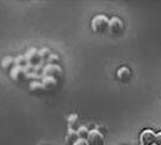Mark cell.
Returning <instances> with one entry per match:
<instances>
[{
    "label": "cell",
    "mask_w": 161,
    "mask_h": 145,
    "mask_svg": "<svg viewBox=\"0 0 161 145\" xmlns=\"http://www.w3.org/2000/svg\"><path fill=\"white\" fill-rule=\"evenodd\" d=\"M91 28L96 34H105L109 32V18L104 15H98L91 21Z\"/></svg>",
    "instance_id": "cell-1"
},
{
    "label": "cell",
    "mask_w": 161,
    "mask_h": 145,
    "mask_svg": "<svg viewBox=\"0 0 161 145\" xmlns=\"http://www.w3.org/2000/svg\"><path fill=\"white\" fill-rule=\"evenodd\" d=\"M62 75H63V72L59 65L46 64L42 72V78H52L57 81L62 78Z\"/></svg>",
    "instance_id": "cell-2"
},
{
    "label": "cell",
    "mask_w": 161,
    "mask_h": 145,
    "mask_svg": "<svg viewBox=\"0 0 161 145\" xmlns=\"http://www.w3.org/2000/svg\"><path fill=\"white\" fill-rule=\"evenodd\" d=\"M89 145H104L105 139L104 136L98 131V129H91L87 139H86Z\"/></svg>",
    "instance_id": "cell-3"
},
{
    "label": "cell",
    "mask_w": 161,
    "mask_h": 145,
    "mask_svg": "<svg viewBox=\"0 0 161 145\" xmlns=\"http://www.w3.org/2000/svg\"><path fill=\"white\" fill-rule=\"evenodd\" d=\"M124 32V22L119 17H113L109 19V33L112 35H120Z\"/></svg>",
    "instance_id": "cell-4"
},
{
    "label": "cell",
    "mask_w": 161,
    "mask_h": 145,
    "mask_svg": "<svg viewBox=\"0 0 161 145\" xmlns=\"http://www.w3.org/2000/svg\"><path fill=\"white\" fill-rule=\"evenodd\" d=\"M24 56H25V59H27V63L33 65V67H36V65H39L42 63L41 57H40V55H39V50H36V48H31V50H28Z\"/></svg>",
    "instance_id": "cell-5"
},
{
    "label": "cell",
    "mask_w": 161,
    "mask_h": 145,
    "mask_svg": "<svg viewBox=\"0 0 161 145\" xmlns=\"http://www.w3.org/2000/svg\"><path fill=\"white\" fill-rule=\"evenodd\" d=\"M10 78L15 82H22V81L28 80V74L25 72V69L22 67H15L11 72H10Z\"/></svg>",
    "instance_id": "cell-6"
},
{
    "label": "cell",
    "mask_w": 161,
    "mask_h": 145,
    "mask_svg": "<svg viewBox=\"0 0 161 145\" xmlns=\"http://www.w3.org/2000/svg\"><path fill=\"white\" fill-rule=\"evenodd\" d=\"M155 138H156V133L152 131V129H145L141 133V145H153L155 144Z\"/></svg>",
    "instance_id": "cell-7"
},
{
    "label": "cell",
    "mask_w": 161,
    "mask_h": 145,
    "mask_svg": "<svg viewBox=\"0 0 161 145\" xmlns=\"http://www.w3.org/2000/svg\"><path fill=\"white\" fill-rule=\"evenodd\" d=\"M116 78H118V80L120 81V82L127 83L131 80V78H132V72L127 67H121L116 72Z\"/></svg>",
    "instance_id": "cell-8"
},
{
    "label": "cell",
    "mask_w": 161,
    "mask_h": 145,
    "mask_svg": "<svg viewBox=\"0 0 161 145\" xmlns=\"http://www.w3.org/2000/svg\"><path fill=\"white\" fill-rule=\"evenodd\" d=\"M29 89H31V92L34 93V94H42V93L47 92L41 81H31Z\"/></svg>",
    "instance_id": "cell-9"
},
{
    "label": "cell",
    "mask_w": 161,
    "mask_h": 145,
    "mask_svg": "<svg viewBox=\"0 0 161 145\" xmlns=\"http://www.w3.org/2000/svg\"><path fill=\"white\" fill-rule=\"evenodd\" d=\"M79 140V136L78 132L75 129H69L67 136H65V144L67 145H74Z\"/></svg>",
    "instance_id": "cell-10"
},
{
    "label": "cell",
    "mask_w": 161,
    "mask_h": 145,
    "mask_svg": "<svg viewBox=\"0 0 161 145\" xmlns=\"http://www.w3.org/2000/svg\"><path fill=\"white\" fill-rule=\"evenodd\" d=\"M15 67H16V62H15V58H12V57H10V56L5 57V58L1 61V68L5 69V70L11 72Z\"/></svg>",
    "instance_id": "cell-11"
},
{
    "label": "cell",
    "mask_w": 161,
    "mask_h": 145,
    "mask_svg": "<svg viewBox=\"0 0 161 145\" xmlns=\"http://www.w3.org/2000/svg\"><path fill=\"white\" fill-rule=\"evenodd\" d=\"M42 85L45 86L46 91H51V89H56L57 85H58V81L52 79V78H42Z\"/></svg>",
    "instance_id": "cell-12"
},
{
    "label": "cell",
    "mask_w": 161,
    "mask_h": 145,
    "mask_svg": "<svg viewBox=\"0 0 161 145\" xmlns=\"http://www.w3.org/2000/svg\"><path fill=\"white\" fill-rule=\"evenodd\" d=\"M79 116L73 114V115H69L68 116V126H69V129H76L79 128Z\"/></svg>",
    "instance_id": "cell-13"
},
{
    "label": "cell",
    "mask_w": 161,
    "mask_h": 145,
    "mask_svg": "<svg viewBox=\"0 0 161 145\" xmlns=\"http://www.w3.org/2000/svg\"><path fill=\"white\" fill-rule=\"evenodd\" d=\"M78 132V136H79V139H87L90 134V129L86 127V126H79V128L76 129Z\"/></svg>",
    "instance_id": "cell-14"
},
{
    "label": "cell",
    "mask_w": 161,
    "mask_h": 145,
    "mask_svg": "<svg viewBox=\"0 0 161 145\" xmlns=\"http://www.w3.org/2000/svg\"><path fill=\"white\" fill-rule=\"evenodd\" d=\"M39 55H40V57H41V61L47 63L48 58H50V56H51L52 53H51V51H50L48 48L45 47V48H41V50H39Z\"/></svg>",
    "instance_id": "cell-15"
},
{
    "label": "cell",
    "mask_w": 161,
    "mask_h": 145,
    "mask_svg": "<svg viewBox=\"0 0 161 145\" xmlns=\"http://www.w3.org/2000/svg\"><path fill=\"white\" fill-rule=\"evenodd\" d=\"M15 62H16V65L17 67H22V68H24L25 65L28 64L27 63V59H25V56H18L15 58Z\"/></svg>",
    "instance_id": "cell-16"
},
{
    "label": "cell",
    "mask_w": 161,
    "mask_h": 145,
    "mask_svg": "<svg viewBox=\"0 0 161 145\" xmlns=\"http://www.w3.org/2000/svg\"><path fill=\"white\" fill-rule=\"evenodd\" d=\"M47 63L48 64L58 65V63H59V57L57 56V55H55V53H52V55L50 56V58H48Z\"/></svg>",
    "instance_id": "cell-17"
},
{
    "label": "cell",
    "mask_w": 161,
    "mask_h": 145,
    "mask_svg": "<svg viewBox=\"0 0 161 145\" xmlns=\"http://www.w3.org/2000/svg\"><path fill=\"white\" fill-rule=\"evenodd\" d=\"M155 144L161 145V132L156 133V138H155Z\"/></svg>",
    "instance_id": "cell-18"
},
{
    "label": "cell",
    "mask_w": 161,
    "mask_h": 145,
    "mask_svg": "<svg viewBox=\"0 0 161 145\" xmlns=\"http://www.w3.org/2000/svg\"><path fill=\"white\" fill-rule=\"evenodd\" d=\"M74 145H89V144H87V142L85 139H79Z\"/></svg>",
    "instance_id": "cell-19"
},
{
    "label": "cell",
    "mask_w": 161,
    "mask_h": 145,
    "mask_svg": "<svg viewBox=\"0 0 161 145\" xmlns=\"http://www.w3.org/2000/svg\"><path fill=\"white\" fill-rule=\"evenodd\" d=\"M153 145H156V144H153Z\"/></svg>",
    "instance_id": "cell-20"
}]
</instances>
